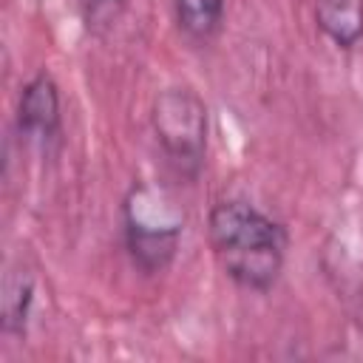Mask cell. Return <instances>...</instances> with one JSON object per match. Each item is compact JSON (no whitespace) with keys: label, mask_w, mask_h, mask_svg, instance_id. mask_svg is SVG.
Segmentation results:
<instances>
[{"label":"cell","mask_w":363,"mask_h":363,"mask_svg":"<svg viewBox=\"0 0 363 363\" xmlns=\"http://www.w3.org/2000/svg\"><path fill=\"white\" fill-rule=\"evenodd\" d=\"M210 244L221 269L247 289H269L284 264V230L244 201H221L210 213Z\"/></svg>","instance_id":"6da1fadb"},{"label":"cell","mask_w":363,"mask_h":363,"mask_svg":"<svg viewBox=\"0 0 363 363\" xmlns=\"http://www.w3.org/2000/svg\"><path fill=\"white\" fill-rule=\"evenodd\" d=\"M173 6L179 26L196 40H207L221 26L224 0H173Z\"/></svg>","instance_id":"52a82bcc"},{"label":"cell","mask_w":363,"mask_h":363,"mask_svg":"<svg viewBox=\"0 0 363 363\" xmlns=\"http://www.w3.org/2000/svg\"><path fill=\"white\" fill-rule=\"evenodd\" d=\"M320 31L340 48H352L363 37V0H315Z\"/></svg>","instance_id":"5b68a950"},{"label":"cell","mask_w":363,"mask_h":363,"mask_svg":"<svg viewBox=\"0 0 363 363\" xmlns=\"http://www.w3.org/2000/svg\"><path fill=\"white\" fill-rule=\"evenodd\" d=\"M153 130L182 173H199L207 147V108L190 88H167L156 96Z\"/></svg>","instance_id":"3957f363"},{"label":"cell","mask_w":363,"mask_h":363,"mask_svg":"<svg viewBox=\"0 0 363 363\" xmlns=\"http://www.w3.org/2000/svg\"><path fill=\"white\" fill-rule=\"evenodd\" d=\"M122 6V0H82V9H85V17L91 23H99L105 17H111L116 9Z\"/></svg>","instance_id":"ba28073f"},{"label":"cell","mask_w":363,"mask_h":363,"mask_svg":"<svg viewBox=\"0 0 363 363\" xmlns=\"http://www.w3.org/2000/svg\"><path fill=\"white\" fill-rule=\"evenodd\" d=\"M34 298V281L31 272L9 269L3 278V332H23L28 306Z\"/></svg>","instance_id":"8992f818"},{"label":"cell","mask_w":363,"mask_h":363,"mask_svg":"<svg viewBox=\"0 0 363 363\" xmlns=\"http://www.w3.org/2000/svg\"><path fill=\"white\" fill-rule=\"evenodd\" d=\"M17 125L31 139H48L60 125V96L51 77L37 74L20 94Z\"/></svg>","instance_id":"277c9868"},{"label":"cell","mask_w":363,"mask_h":363,"mask_svg":"<svg viewBox=\"0 0 363 363\" xmlns=\"http://www.w3.org/2000/svg\"><path fill=\"white\" fill-rule=\"evenodd\" d=\"M128 250L145 272L164 269L179 247L182 218L173 204L153 187H133L125 201Z\"/></svg>","instance_id":"7a4b0ae2"}]
</instances>
